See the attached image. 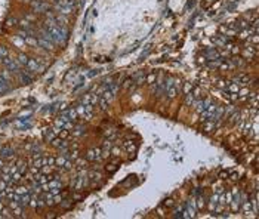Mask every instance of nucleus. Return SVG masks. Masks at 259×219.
<instances>
[{
	"instance_id": "obj_6",
	"label": "nucleus",
	"mask_w": 259,
	"mask_h": 219,
	"mask_svg": "<svg viewBox=\"0 0 259 219\" xmlns=\"http://www.w3.org/2000/svg\"><path fill=\"white\" fill-rule=\"evenodd\" d=\"M27 62H28V58L24 54H19V56H18V64L19 65H27Z\"/></svg>"
},
{
	"instance_id": "obj_2",
	"label": "nucleus",
	"mask_w": 259,
	"mask_h": 219,
	"mask_svg": "<svg viewBox=\"0 0 259 219\" xmlns=\"http://www.w3.org/2000/svg\"><path fill=\"white\" fill-rule=\"evenodd\" d=\"M86 160L92 161V163H93V161H101V160H102V152H101V150H99V148H93V150L87 151Z\"/></svg>"
},
{
	"instance_id": "obj_4",
	"label": "nucleus",
	"mask_w": 259,
	"mask_h": 219,
	"mask_svg": "<svg viewBox=\"0 0 259 219\" xmlns=\"http://www.w3.org/2000/svg\"><path fill=\"white\" fill-rule=\"evenodd\" d=\"M2 61H3L5 65L8 67V70H10V71H16V73L19 71V64H18V62L12 61V59H10V58H8V56H6V58H3Z\"/></svg>"
},
{
	"instance_id": "obj_3",
	"label": "nucleus",
	"mask_w": 259,
	"mask_h": 219,
	"mask_svg": "<svg viewBox=\"0 0 259 219\" xmlns=\"http://www.w3.org/2000/svg\"><path fill=\"white\" fill-rule=\"evenodd\" d=\"M31 6H33V9H34L36 12H40V14H43V12H47V9H49L47 3L42 2V0H33Z\"/></svg>"
},
{
	"instance_id": "obj_8",
	"label": "nucleus",
	"mask_w": 259,
	"mask_h": 219,
	"mask_svg": "<svg viewBox=\"0 0 259 219\" xmlns=\"http://www.w3.org/2000/svg\"><path fill=\"white\" fill-rule=\"evenodd\" d=\"M21 80H22L24 83H30V82H31V77H28L27 74H21Z\"/></svg>"
},
{
	"instance_id": "obj_9",
	"label": "nucleus",
	"mask_w": 259,
	"mask_h": 219,
	"mask_svg": "<svg viewBox=\"0 0 259 219\" xmlns=\"http://www.w3.org/2000/svg\"><path fill=\"white\" fill-rule=\"evenodd\" d=\"M27 19H34V15H31V14H28V15H27Z\"/></svg>"
},
{
	"instance_id": "obj_7",
	"label": "nucleus",
	"mask_w": 259,
	"mask_h": 219,
	"mask_svg": "<svg viewBox=\"0 0 259 219\" xmlns=\"http://www.w3.org/2000/svg\"><path fill=\"white\" fill-rule=\"evenodd\" d=\"M9 55V50L5 47V46H0V59H3Z\"/></svg>"
},
{
	"instance_id": "obj_5",
	"label": "nucleus",
	"mask_w": 259,
	"mask_h": 219,
	"mask_svg": "<svg viewBox=\"0 0 259 219\" xmlns=\"http://www.w3.org/2000/svg\"><path fill=\"white\" fill-rule=\"evenodd\" d=\"M27 68H28V71H33V73L42 70V67L38 65V59H37V58H31V59H28V62H27Z\"/></svg>"
},
{
	"instance_id": "obj_1",
	"label": "nucleus",
	"mask_w": 259,
	"mask_h": 219,
	"mask_svg": "<svg viewBox=\"0 0 259 219\" xmlns=\"http://www.w3.org/2000/svg\"><path fill=\"white\" fill-rule=\"evenodd\" d=\"M37 43L38 45H42L45 49H54V40H52V37H50V34L45 30V31H42L40 34L37 36Z\"/></svg>"
}]
</instances>
